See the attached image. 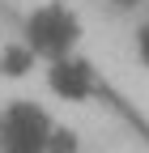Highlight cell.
Masks as SVG:
<instances>
[{
	"instance_id": "6da1fadb",
	"label": "cell",
	"mask_w": 149,
	"mask_h": 153,
	"mask_svg": "<svg viewBox=\"0 0 149 153\" xmlns=\"http://www.w3.org/2000/svg\"><path fill=\"white\" fill-rule=\"evenodd\" d=\"M81 13L64 4V0H43V4H34L30 17H26V26H22V43L39 55V60H64V55L77 51L81 43Z\"/></svg>"
},
{
	"instance_id": "7a4b0ae2",
	"label": "cell",
	"mask_w": 149,
	"mask_h": 153,
	"mask_svg": "<svg viewBox=\"0 0 149 153\" xmlns=\"http://www.w3.org/2000/svg\"><path fill=\"white\" fill-rule=\"evenodd\" d=\"M55 128L60 123L39 102L13 98L0 106V153H51Z\"/></svg>"
},
{
	"instance_id": "3957f363",
	"label": "cell",
	"mask_w": 149,
	"mask_h": 153,
	"mask_svg": "<svg viewBox=\"0 0 149 153\" xmlns=\"http://www.w3.org/2000/svg\"><path fill=\"white\" fill-rule=\"evenodd\" d=\"M47 89L60 102H89L98 94V68L89 55H64V60L47 64Z\"/></svg>"
},
{
	"instance_id": "277c9868",
	"label": "cell",
	"mask_w": 149,
	"mask_h": 153,
	"mask_svg": "<svg viewBox=\"0 0 149 153\" xmlns=\"http://www.w3.org/2000/svg\"><path fill=\"white\" fill-rule=\"evenodd\" d=\"M34 64H39V55H34L26 43H9V47H0V76H26Z\"/></svg>"
},
{
	"instance_id": "5b68a950",
	"label": "cell",
	"mask_w": 149,
	"mask_h": 153,
	"mask_svg": "<svg viewBox=\"0 0 149 153\" xmlns=\"http://www.w3.org/2000/svg\"><path fill=\"white\" fill-rule=\"evenodd\" d=\"M136 60L149 68V17H145L141 26H136Z\"/></svg>"
},
{
	"instance_id": "8992f818",
	"label": "cell",
	"mask_w": 149,
	"mask_h": 153,
	"mask_svg": "<svg viewBox=\"0 0 149 153\" xmlns=\"http://www.w3.org/2000/svg\"><path fill=\"white\" fill-rule=\"evenodd\" d=\"M111 4L124 9V13H136V9H145V4H149V0H111Z\"/></svg>"
}]
</instances>
